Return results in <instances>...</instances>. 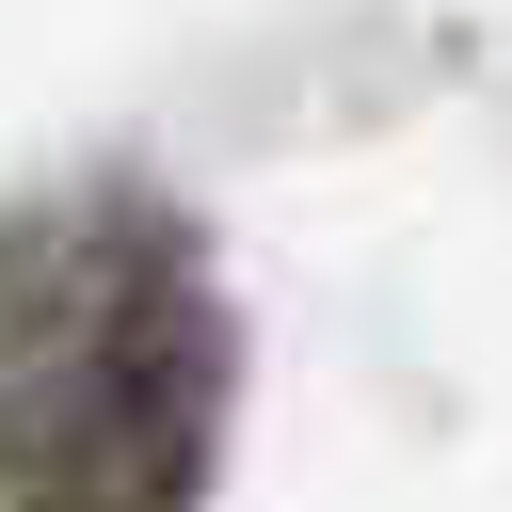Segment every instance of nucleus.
I'll list each match as a JSON object with an SVG mask.
<instances>
[{
  "instance_id": "1",
  "label": "nucleus",
  "mask_w": 512,
  "mask_h": 512,
  "mask_svg": "<svg viewBox=\"0 0 512 512\" xmlns=\"http://www.w3.org/2000/svg\"><path fill=\"white\" fill-rule=\"evenodd\" d=\"M224 400L240 320L160 192L80 176L0 208V512H192Z\"/></svg>"
}]
</instances>
